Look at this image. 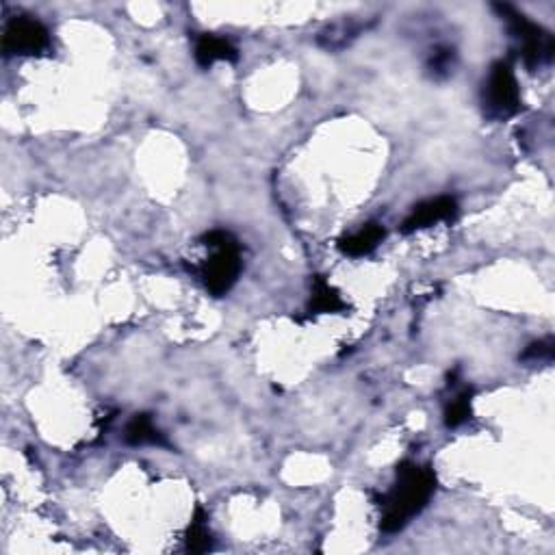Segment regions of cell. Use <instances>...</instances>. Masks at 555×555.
Instances as JSON below:
<instances>
[{"label":"cell","instance_id":"cell-1","mask_svg":"<svg viewBox=\"0 0 555 555\" xmlns=\"http://www.w3.org/2000/svg\"><path fill=\"white\" fill-rule=\"evenodd\" d=\"M436 491V475L430 466L414 465V462H402L397 466V480L387 495L380 500L382 518L380 527L382 532L395 534L408 525V521L416 517Z\"/></svg>","mask_w":555,"mask_h":555},{"label":"cell","instance_id":"cell-2","mask_svg":"<svg viewBox=\"0 0 555 555\" xmlns=\"http://www.w3.org/2000/svg\"><path fill=\"white\" fill-rule=\"evenodd\" d=\"M204 245L213 248V256L202 267V280L213 295H224L233 289L241 271L239 243L226 230H213L202 236Z\"/></svg>","mask_w":555,"mask_h":555},{"label":"cell","instance_id":"cell-3","mask_svg":"<svg viewBox=\"0 0 555 555\" xmlns=\"http://www.w3.org/2000/svg\"><path fill=\"white\" fill-rule=\"evenodd\" d=\"M495 9L506 20L510 35L518 42V53L523 56V64L527 68H538V65L549 64L553 59V38L538 24L529 22L523 13L510 4H495Z\"/></svg>","mask_w":555,"mask_h":555},{"label":"cell","instance_id":"cell-4","mask_svg":"<svg viewBox=\"0 0 555 555\" xmlns=\"http://www.w3.org/2000/svg\"><path fill=\"white\" fill-rule=\"evenodd\" d=\"M486 113L497 120L517 115L521 109V91H518L517 76L508 61H497L491 68L484 91Z\"/></svg>","mask_w":555,"mask_h":555},{"label":"cell","instance_id":"cell-5","mask_svg":"<svg viewBox=\"0 0 555 555\" xmlns=\"http://www.w3.org/2000/svg\"><path fill=\"white\" fill-rule=\"evenodd\" d=\"M50 46L48 30L38 20L13 18L3 35L4 55H42Z\"/></svg>","mask_w":555,"mask_h":555},{"label":"cell","instance_id":"cell-6","mask_svg":"<svg viewBox=\"0 0 555 555\" xmlns=\"http://www.w3.org/2000/svg\"><path fill=\"white\" fill-rule=\"evenodd\" d=\"M458 215V202L449 195H440V198L428 200V202L416 204L410 218H406L402 226V233L410 235L419 228H428L439 222H451Z\"/></svg>","mask_w":555,"mask_h":555},{"label":"cell","instance_id":"cell-7","mask_svg":"<svg viewBox=\"0 0 555 555\" xmlns=\"http://www.w3.org/2000/svg\"><path fill=\"white\" fill-rule=\"evenodd\" d=\"M239 59V53L228 39L218 38V35H202L195 44V61H198L202 68H210L215 61H233Z\"/></svg>","mask_w":555,"mask_h":555},{"label":"cell","instance_id":"cell-8","mask_svg":"<svg viewBox=\"0 0 555 555\" xmlns=\"http://www.w3.org/2000/svg\"><path fill=\"white\" fill-rule=\"evenodd\" d=\"M384 228L380 224H367L358 233L346 236L338 241V248L347 256H364L378 248L380 241L384 239Z\"/></svg>","mask_w":555,"mask_h":555},{"label":"cell","instance_id":"cell-9","mask_svg":"<svg viewBox=\"0 0 555 555\" xmlns=\"http://www.w3.org/2000/svg\"><path fill=\"white\" fill-rule=\"evenodd\" d=\"M346 311V302L341 300L338 291L334 286L328 285L321 276H315L312 280V297L308 312L311 315H323V312H338Z\"/></svg>","mask_w":555,"mask_h":555},{"label":"cell","instance_id":"cell-10","mask_svg":"<svg viewBox=\"0 0 555 555\" xmlns=\"http://www.w3.org/2000/svg\"><path fill=\"white\" fill-rule=\"evenodd\" d=\"M128 445H166V439L163 434L154 428L152 419L148 414H135L132 416L131 423L126 425V434H124Z\"/></svg>","mask_w":555,"mask_h":555},{"label":"cell","instance_id":"cell-11","mask_svg":"<svg viewBox=\"0 0 555 555\" xmlns=\"http://www.w3.org/2000/svg\"><path fill=\"white\" fill-rule=\"evenodd\" d=\"M207 521H209L207 512H204L202 508H198L193 514L192 525L187 529V536H184V547H187L189 553H204L209 551L210 544H213Z\"/></svg>","mask_w":555,"mask_h":555},{"label":"cell","instance_id":"cell-12","mask_svg":"<svg viewBox=\"0 0 555 555\" xmlns=\"http://www.w3.org/2000/svg\"><path fill=\"white\" fill-rule=\"evenodd\" d=\"M471 419V390H462L445 408L447 428H458Z\"/></svg>","mask_w":555,"mask_h":555},{"label":"cell","instance_id":"cell-13","mask_svg":"<svg viewBox=\"0 0 555 555\" xmlns=\"http://www.w3.org/2000/svg\"><path fill=\"white\" fill-rule=\"evenodd\" d=\"M523 361H532V363H549L553 358V341L547 338V341H538L534 346H529L523 354Z\"/></svg>","mask_w":555,"mask_h":555},{"label":"cell","instance_id":"cell-14","mask_svg":"<svg viewBox=\"0 0 555 555\" xmlns=\"http://www.w3.org/2000/svg\"><path fill=\"white\" fill-rule=\"evenodd\" d=\"M454 50H439L434 53V59H431V68L434 70H449L451 59H454Z\"/></svg>","mask_w":555,"mask_h":555}]
</instances>
